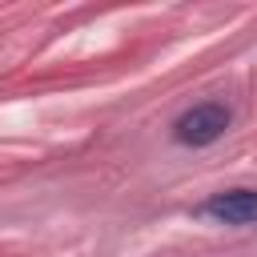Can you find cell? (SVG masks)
Returning a JSON list of instances; mask_svg holds the SVG:
<instances>
[{
  "label": "cell",
  "instance_id": "obj_2",
  "mask_svg": "<svg viewBox=\"0 0 257 257\" xmlns=\"http://www.w3.org/2000/svg\"><path fill=\"white\" fill-rule=\"evenodd\" d=\"M205 217H213L217 225H257V189H225L213 193L201 205Z\"/></svg>",
  "mask_w": 257,
  "mask_h": 257
},
{
  "label": "cell",
  "instance_id": "obj_1",
  "mask_svg": "<svg viewBox=\"0 0 257 257\" xmlns=\"http://www.w3.org/2000/svg\"><path fill=\"white\" fill-rule=\"evenodd\" d=\"M229 120H233V112H229L221 100H201V104L185 108V112L173 120V137H177V145H185V149H205V145H213V141L229 128Z\"/></svg>",
  "mask_w": 257,
  "mask_h": 257
}]
</instances>
